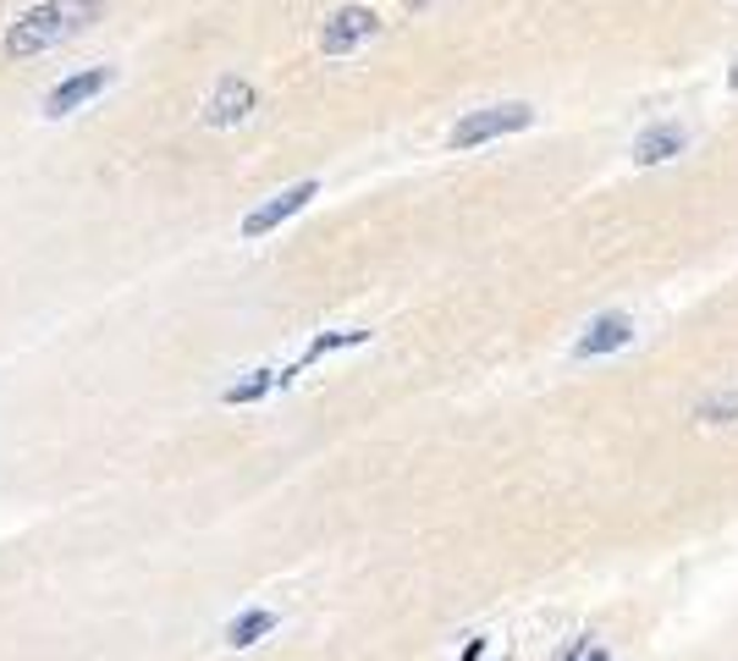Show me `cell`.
Returning <instances> with one entry per match:
<instances>
[{
  "mask_svg": "<svg viewBox=\"0 0 738 661\" xmlns=\"http://www.w3.org/2000/svg\"><path fill=\"white\" fill-rule=\"evenodd\" d=\"M585 661H611V651H600V645H595V651H585Z\"/></svg>",
  "mask_w": 738,
  "mask_h": 661,
  "instance_id": "9a60e30c",
  "label": "cell"
},
{
  "mask_svg": "<svg viewBox=\"0 0 738 661\" xmlns=\"http://www.w3.org/2000/svg\"><path fill=\"white\" fill-rule=\"evenodd\" d=\"M689 144V133L678 128V122H656V128H645L639 139H634V165H661L673 161L678 150Z\"/></svg>",
  "mask_w": 738,
  "mask_h": 661,
  "instance_id": "ba28073f",
  "label": "cell"
},
{
  "mask_svg": "<svg viewBox=\"0 0 738 661\" xmlns=\"http://www.w3.org/2000/svg\"><path fill=\"white\" fill-rule=\"evenodd\" d=\"M535 122V105L524 100H507V105H485V111H468L457 128H452V150H479L485 139H502V133H524Z\"/></svg>",
  "mask_w": 738,
  "mask_h": 661,
  "instance_id": "7a4b0ae2",
  "label": "cell"
},
{
  "mask_svg": "<svg viewBox=\"0 0 738 661\" xmlns=\"http://www.w3.org/2000/svg\"><path fill=\"white\" fill-rule=\"evenodd\" d=\"M700 419H706V425H734L738 419V386L734 391H722V397H706V403H700Z\"/></svg>",
  "mask_w": 738,
  "mask_h": 661,
  "instance_id": "7c38bea8",
  "label": "cell"
},
{
  "mask_svg": "<svg viewBox=\"0 0 738 661\" xmlns=\"http://www.w3.org/2000/svg\"><path fill=\"white\" fill-rule=\"evenodd\" d=\"M585 651H590V634H579V640H568V651L557 661H585Z\"/></svg>",
  "mask_w": 738,
  "mask_h": 661,
  "instance_id": "5bb4252c",
  "label": "cell"
},
{
  "mask_svg": "<svg viewBox=\"0 0 738 661\" xmlns=\"http://www.w3.org/2000/svg\"><path fill=\"white\" fill-rule=\"evenodd\" d=\"M375 28H381V17H375L370 6H342V11L325 17V28H320V50H325V55H353L364 39H375Z\"/></svg>",
  "mask_w": 738,
  "mask_h": 661,
  "instance_id": "3957f363",
  "label": "cell"
},
{
  "mask_svg": "<svg viewBox=\"0 0 738 661\" xmlns=\"http://www.w3.org/2000/svg\"><path fill=\"white\" fill-rule=\"evenodd\" d=\"M254 105H260V94H254L249 78H221V89L204 100V122L210 128H237V122H249Z\"/></svg>",
  "mask_w": 738,
  "mask_h": 661,
  "instance_id": "8992f818",
  "label": "cell"
},
{
  "mask_svg": "<svg viewBox=\"0 0 738 661\" xmlns=\"http://www.w3.org/2000/svg\"><path fill=\"white\" fill-rule=\"evenodd\" d=\"M364 342H370V330H364V326H347V330H320V336L309 342V353L297 358V369H303V364H314V358H325V353H336V347H364Z\"/></svg>",
  "mask_w": 738,
  "mask_h": 661,
  "instance_id": "30bf717a",
  "label": "cell"
},
{
  "mask_svg": "<svg viewBox=\"0 0 738 661\" xmlns=\"http://www.w3.org/2000/svg\"><path fill=\"white\" fill-rule=\"evenodd\" d=\"M100 11H105V0H44V6H28V11L6 28L0 55H6V61H33V55H44V50L78 39Z\"/></svg>",
  "mask_w": 738,
  "mask_h": 661,
  "instance_id": "6da1fadb",
  "label": "cell"
},
{
  "mask_svg": "<svg viewBox=\"0 0 738 661\" xmlns=\"http://www.w3.org/2000/svg\"><path fill=\"white\" fill-rule=\"evenodd\" d=\"M271 629H276V612H265V607H249L243 618H232V623H226V645H232V651H249V645H260Z\"/></svg>",
  "mask_w": 738,
  "mask_h": 661,
  "instance_id": "9c48e42d",
  "label": "cell"
},
{
  "mask_svg": "<svg viewBox=\"0 0 738 661\" xmlns=\"http://www.w3.org/2000/svg\"><path fill=\"white\" fill-rule=\"evenodd\" d=\"M408 6H414V11H425V6H436V0H408Z\"/></svg>",
  "mask_w": 738,
  "mask_h": 661,
  "instance_id": "2e32d148",
  "label": "cell"
},
{
  "mask_svg": "<svg viewBox=\"0 0 738 661\" xmlns=\"http://www.w3.org/2000/svg\"><path fill=\"white\" fill-rule=\"evenodd\" d=\"M265 391H276V369H249V380H237V386H226V391H221V403H232V408H243V403H260Z\"/></svg>",
  "mask_w": 738,
  "mask_h": 661,
  "instance_id": "8fae6325",
  "label": "cell"
},
{
  "mask_svg": "<svg viewBox=\"0 0 738 661\" xmlns=\"http://www.w3.org/2000/svg\"><path fill=\"white\" fill-rule=\"evenodd\" d=\"M457 661H485V634H468V645H463Z\"/></svg>",
  "mask_w": 738,
  "mask_h": 661,
  "instance_id": "4fadbf2b",
  "label": "cell"
},
{
  "mask_svg": "<svg viewBox=\"0 0 738 661\" xmlns=\"http://www.w3.org/2000/svg\"><path fill=\"white\" fill-rule=\"evenodd\" d=\"M734 89H738V55H734Z\"/></svg>",
  "mask_w": 738,
  "mask_h": 661,
  "instance_id": "e0dca14e",
  "label": "cell"
},
{
  "mask_svg": "<svg viewBox=\"0 0 738 661\" xmlns=\"http://www.w3.org/2000/svg\"><path fill=\"white\" fill-rule=\"evenodd\" d=\"M314 193H320V182H314V176H303V182H293V187H282L271 204H260V210H249V215H243V237H249V243H260V237H265V232H276L282 221H293Z\"/></svg>",
  "mask_w": 738,
  "mask_h": 661,
  "instance_id": "277c9868",
  "label": "cell"
},
{
  "mask_svg": "<svg viewBox=\"0 0 738 661\" xmlns=\"http://www.w3.org/2000/svg\"><path fill=\"white\" fill-rule=\"evenodd\" d=\"M100 89H111V67H89V72H72V78H61L50 94H44V116L50 122H61V116H72V111H83Z\"/></svg>",
  "mask_w": 738,
  "mask_h": 661,
  "instance_id": "5b68a950",
  "label": "cell"
},
{
  "mask_svg": "<svg viewBox=\"0 0 738 661\" xmlns=\"http://www.w3.org/2000/svg\"><path fill=\"white\" fill-rule=\"evenodd\" d=\"M628 342H634V321L617 315V309H606V315H595L590 326H585V336L574 342V353L579 358H600V353H623Z\"/></svg>",
  "mask_w": 738,
  "mask_h": 661,
  "instance_id": "52a82bcc",
  "label": "cell"
}]
</instances>
